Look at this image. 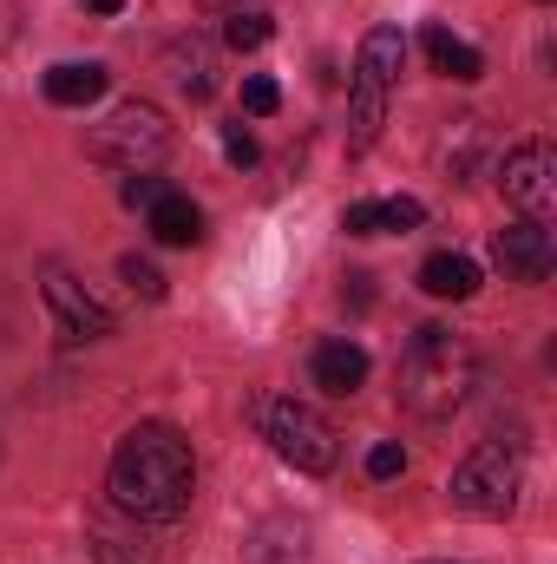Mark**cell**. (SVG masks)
Returning <instances> with one entry per match:
<instances>
[{"label": "cell", "instance_id": "8", "mask_svg": "<svg viewBox=\"0 0 557 564\" xmlns=\"http://www.w3.org/2000/svg\"><path fill=\"white\" fill-rule=\"evenodd\" d=\"M492 257H499V270L512 282H545L551 263H557V243L538 217H518V224H505V230L492 237Z\"/></svg>", "mask_w": 557, "mask_h": 564}, {"label": "cell", "instance_id": "2", "mask_svg": "<svg viewBox=\"0 0 557 564\" xmlns=\"http://www.w3.org/2000/svg\"><path fill=\"white\" fill-rule=\"evenodd\" d=\"M472 381H479L472 341L452 335V328H439V322H426L407 341V355H401V408L414 421H452L466 408Z\"/></svg>", "mask_w": 557, "mask_h": 564}, {"label": "cell", "instance_id": "17", "mask_svg": "<svg viewBox=\"0 0 557 564\" xmlns=\"http://www.w3.org/2000/svg\"><path fill=\"white\" fill-rule=\"evenodd\" d=\"M270 33H276V26H270V13H256V7H250V13H243V7H237V13H230V20H223V40H230V46H237V53H250V46H263V40H270Z\"/></svg>", "mask_w": 557, "mask_h": 564}, {"label": "cell", "instance_id": "16", "mask_svg": "<svg viewBox=\"0 0 557 564\" xmlns=\"http://www.w3.org/2000/svg\"><path fill=\"white\" fill-rule=\"evenodd\" d=\"M92 558L99 564H157L139 532H125V525H112V519H92Z\"/></svg>", "mask_w": 557, "mask_h": 564}, {"label": "cell", "instance_id": "19", "mask_svg": "<svg viewBox=\"0 0 557 564\" xmlns=\"http://www.w3.org/2000/svg\"><path fill=\"white\" fill-rule=\"evenodd\" d=\"M119 276L132 282L144 302H157V295H164V276H157V263H144V257H125V263H119Z\"/></svg>", "mask_w": 557, "mask_h": 564}, {"label": "cell", "instance_id": "13", "mask_svg": "<svg viewBox=\"0 0 557 564\" xmlns=\"http://www.w3.org/2000/svg\"><path fill=\"white\" fill-rule=\"evenodd\" d=\"M419 289L439 295V302H466V295H479V263L459 257V250H439V257L419 263Z\"/></svg>", "mask_w": 557, "mask_h": 564}, {"label": "cell", "instance_id": "3", "mask_svg": "<svg viewBox=\"0 0 557 564\" xmlns=\"http://www.w3.org/2000/svg\"><path fill=\"white\" fill-rule=\"evenodd\" d=\"M518 492H525V459L505 440H479L452 473V506L466 519H512Z\"/></svg>", "mask_w": 557, "mask_h": 564}, {"label": "cell", "instance_id": "15", "mask_svg": "<svg viewBox=\"0 0 557 564\" xmlns=\"http://www.w3.org/2000/svg\"><path fill=\"white\" fill-rule=\"evenodd\" d=\"M99 93H106V66H92V59H86V66L66 59V66L46 73V99H53V106H92Z\"/></svg>", "mask_w": 557, "mask_h": 564}, {"label": "cell", "instance_id": "5", "mask_svg": "<svg viewBox=\"0 0 557 564\" xmlns=\"http://www.w3.org/2000/svg\"><path fill=\"white\" fill-rule=\"evenodd\" d=\"M256 421H263V440L276 446L295 473H335V459H341V446H335V426L321 421L308 401H295V394L263 401V408H256Z\"/></svg>", "mask_w": 557, "mask_h": 564}, {"label": "cell", "instance_id": "6", "mask_svg": "<svg viewBox=\"0 0 557 564\" xmlns=\"http://www.w3.org/2000/svg\"><path fill=\"white\" fill-rule=\"evenodd\" d=\"M164 151H171V126H164L157 106H119L106 126H92V158L112 164V171H125V177L151 171Z\"/></svg>", "mask_w": 557, "mask_h": 564}, {"label": "cell", "instance_id": "10", "mask_svg": "<svg viewBox=\"0 0 557 564\" xmlns=\"http://www.w3.org/2000/svg\"><path fill=\"white\" fill-rule=\"evenodd\" d=\"M144 230H151L164 250H190V243L204 237V210H197L184 191H157V197L144 204Z\"/></svg>", "mask_w": 557, "mask_h": 564}, {"label": "cell", "instance_id": "18", "mask_svg": "<svg viewBox=\"0 0 557 564\" xmlns=\"http://www.w3.org/2000/svg\"><path fill=\"white\" fill-rule=\"evenodd\" d=\"M177 66H184L177 86H184L190 99H210V86H217V79H210V53H204V46H177Z\"/></svg>", "mask_w": 557, "mask_h": 564}, {"label": "cell", "instance_id": "9", "mask_svg": "<svg viewBox=\"0 0 557 564\" xmlns=\"http://www.w3.org/2000/svg\"><path fill=\"white\" fill-rule=\"evenodd\" d=\"M46 308L59 315L66 341H99V335H112V315H106L79 282L66 276V270H46Z\"/></svg>", "mask_w": 557, "mask_h": 564}, {"label": "cell", "instance_id": "7", "mask_svg": "<svg viewBox=\"0 0 557 564\" xmlns=\"http://www.w3.org/2000/svg\"><path fill=\"white\" fill-rule=\"evenodd\" d=\"M499 191H505V204H518L525 217H551L557 204V158L545 139L518 144V151H505V164H499Z\"/></svg>", "mask_w": 557, "mask_h": 564}, {"label": "cell", "instance_id": "22", "mask_svg": "<svg viewBox=\"0 0 557 564\" xmlns=\"http://www.w3.org/2000/svg\"><path fill=\"white\" fill-rule=\"evenodd\" d=\"M223 158H230L237 171H250V164H256V139H250L243 126H230V132H223Z\"/></svg>", "mask_w": 557, "mask_h": 564}, {"label": "cell", "instance_id": "23", "mask_svg": "<svg viewBox=\"0 0 557 564\" xmlns=\"http://www.w3.org/2000/svg\"><path fill=\"white\" fill-rule=\"evenodd\" d=\"M86 7H92V13H119L125 0H86Z\"/></svg>", "mask_w": 557, "mask_h": 564}, {"label": "cell", "instance_id": "1", "mask_svg": "<svg viewBox=\"0 0 557 564\" xmlns=\"http://www.w3.org/2000/svg\"><path fill=\"white\" fill-rule=\"evenodd\" d=\"M197 492V459H190V440L164 421H144L119 440L112 453V506L132 512L144 525H164L190 506Z\"/></svg>", "mask_w": 557, "mask_h": 564}, {"label": "cell", "instance_id": "12", "mask_svg": "<svg viewBox=\"0 0 557 564\" xmlns=\"http://www.w3.org/2000/svg\"><path fill=\"white\" fill-rule=\"evenodd\" d=\"M426 210L414 197H374V204H348L341 210V230L348 237H381V230H419Z\"/></svg>", "mask_w": 557, "mask_h": 564}, {"label": "cell", "instance_id": "4", "mask_svg": "<svg viewBox=\"0 0 557 564\" xmlns=\"http://www.w3.org/2000/svg\"><path fill=\"white\" fill-rule=\"evenodd\" d=\"M401 66H407L401 26H374V33L361 40V59H354V106H348V119H354L348 144H354V151L374 144L381 119H387V99H394V86H401Z\"/></svg>", "mask_w": 557, "mask_h": 564}, {"label": "cell", "instance_id": "20", "mask_svg": "<svg viewBox=\"0 0 557 564\" xmlns=\"http://www.w3.org/2000/svg\"><path fill=\"white\" fill-rule=\"evenodd\" d=\"M407 473V453H401V440H381L374 453H368V479H401Z\"/></svg>", "mask_w": 557, "mask_h": 564}, {"label": "cell", "instance_id": "11", "mask_svg": "<svg viewBox=\"0 0 557 564\" xmlns=\"http://www.w3.org/2000/svg\"><path fill=\"white\" fill-rule=\"evenodd\" d=\"M308 375H315L321 394H354L368 381V348L361 341H321L315 361H308Z\"/></svg>", "mask_w": 557, "mask_h": 564}, {"label": "cell", "instance_id": "14", "mask_svg": "<svg viewBox=\"0 0 557 564\" xmlns=\"http://www.w3.org/2000/svg\"><path fill=\"white\" fill-rule=\"evenodd\" d=\"M426 59H433V73H446V79H479L485 73V59H479V46H466L459 33H446V26H426Z\"/></svg>", "mask_w": 557, "mask_h": 564}, {"label": "cell", "instance_id": "24", "mask_svg": "<svg viewBox=\"0 0 557 564\" xmlns=\"http://www.w3.org/2000/svg\"><path fill=\"white\" fill-rule=\"evenodd\" d=\"M433 564H452V558H433Z\"/></svg>", "mask_w": 557, "mask_h": 564}, {"label": "cell", "instance_id": "21", "mask_svg": "<svg viewBox=\"0 0 557 564\" xmlns=\"http://www.w3.org/2000/svg\"><path fill=\"white\" fill-rule=\"evenodd\" d=\"M243 106H250L256 119H270V112H276V106H282L276 79H263V73H250V79H243Z\"/></svg>", "mask_w": 557, "mask_h": 564}]
</instances>
